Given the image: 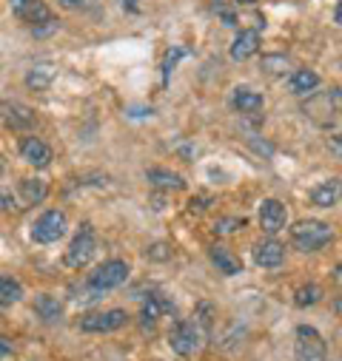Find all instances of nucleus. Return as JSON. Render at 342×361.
Masks as SVG:
<instances>
[{"instance_id":"f257e3e1","label":"nucleus","mask_w":342,"mask_h":361,"mask_svg":"<svg viewBox=\"0 0 342 361\" xmlns=\"http://www.w3.org/2000/svg\"><path fill=\"white\" fill-rule=\"evenodd\" d=\"M291 242L297 250L302 253H317L322 250L325 245L334 242V231L328 222H319V219H302L291 228Z\"/></svg>"},{"instance_id":"f03ea898","label":"nucleus","mask_w":342,"mask_h":361,"mask_svg":"<svg viewBox=\"0 0 342 361\" xmlns=\"http://www.w3.org/2000/svg\"><path fill=\"white\" fill-rule=\"evenodd\" d=\"M206 336H208V333H206L194 319H183V322H177L175 327H171L168 344H171V350H175L177 355H194V353L203 347Z\"/></svg>"},{"instance_id":"7ed1b4c3","label":"nucleus","mask_w":342,"mask_h":361,"mask_svg":"<svg viewBox=\"0 0 342 361\" xmlns=\"http://www.w3.org/2000/svg\"><path fill=\"white\" fill-rule=\"evenodd\" d=\"M95 250H98V236H95V228H92L89 222H83V225H80V231L74 233V239H71L69 250L63 253V262H66L71 270H80V267H86V264L92 262Z\"/></svg>"},{"instance_id":"20e7f679","label":"nucleus","mask_w":342,"mask_h":361,"mask_svg":"<svg viewBox=\"0 0 342 361\" xmlns=\"http://www.w3.org/2000/svg\"><path fill=\"white\" fill-rule=\"evenodd\" d=\"M294 355H297V361H328L325 338L314 327L300 324L294 333Z\"/></svg>"},{"instance_id":"39448f33","label":"nucleus","mask_w":342,"mask_h":361,"mask_svg":"<svg viewBox=\"0 0 342 361\" xmlns=\"http://www.w3.org/2000/svg\"><path fill=\"white\" fill-rule=\"evenodd\" d=\"M129 274H131V267H129L123 259H109V262H103V264L95 270V274L89 276V288H95L98 293L114 290V288L126 285Z\"/></svg>"},{"instance_id":"423d86ee","label":"nucleus","mask_w":342,"mask_h":361,"mask_svg":"<svg viewBox=\"0 0 342 361\" xmlns=\"http://www.w3.org/2000/svg\"><path fill=\"white\" fill-rule=\"evenodd\" d=\"M66 228H69V219H66L63 211H46V214L32 225V239H35L37 245H52V242L63 239Z\"/></svg>"},{"instance_id":"0eeeda50","label":"nucleus","mask_w":342,"mask_h":361,"mask_svg":"<svg viewBox=\"0 0 342 361\" xmlns=\"http://www.w3.org/2000/svg\"><path fill=\"white\" fill-rule=\"evenodd\" d=\"M129 322L126 310H106V313H89L80 319L83 333H114Z\"/></svg>"},{"instance_id":"6e6552de","label":"nucleus","mask_w":342,"mask_h":361,"mask_svg":"<svg viewBox=\"0 0 342 361\" xmlns=\"http://www.w3.org/2000/svg\"><path fill=\"white\" fill-rule=\"evenodd\" d=\"M9 6H12V15H15L20 23L32 26V29L54 18L43 0H9Z\"/></svg>"},{"instance_id":"1a4fd4ad","label":"nucleus","mask_w":342,"mask_h":361,"mask_svg":"<svg viewBox=\"0 0 342 361\" xmlns=\"http://www.w3.org/2000/svg\"><path fill=\"white\" fill-rule=\"evenodd\" d=\"M285 225H288V208L280 200H266L260 205V228L274 236V233L285 231Z\"/></svg>"},{"instance_id":"9d476101","label":"nucleus","mask_w":342,"mask_h":361,"mask_svg":"<svg viewBox=\"0 0 342 361\" xmlns=\"http://www.w3.org/2000/svg\"><path fill=\"white\" fill-rule=\"evenodd\" d=\"M231 103H234V109H237L240 114H245V117H256V114H260V111L266 109L263 94H256L254 88H248V85L234 88V97H231Z\"/></svg>"},{"instance_id":"9b49d317","label":"nucleus","mask_w":342,"mask_h":361,"mask_svg":"<svg viewBox=\"0 0 342 361\" xmlns=\"http://www.w3.org/2000/svg\"><path fill=\"white\" fill-rule=\"evenodd\" d=\"M254 262L260 264V267L274 270V267H280L285 262V247L277 239H266V242H260V245L254 247Z\"/></svg>"},{"instance_id":"f8f14e48","label":"nucleus","mask_w":342,"mask_h":361,"mask_svg":"<svg viewBox=\"0 0 342 361\" xmlns=\"http://www.w3.org/2000/svg\"><path fill=\"white\" fill-rule=\"evenodd\" d=\"M0 120H4L9 128L20 131V128L35 126V111L29 106H20V103H4L0 106Z\"/></svg>"},{"instance_id":"ddd939ff","label":"nucleus","mask_w":342,"mask_h":361,"mask_svg":"<svg viewBox=\"0 0 342 361\" xmlns=\"http://www.w3.org/2000/svg\"><path fill=\"white\" fill-rule=\"evenodd\" d=\"M20 157H23L29 165H35V168H46V165L52 162V148H49L43 140H37V137H26V140L20 142Z\"/></svg>"},{"instance_id":"4468645a","label":"nucleus","mask_w":342,"mask_h":361,"mask_svg":"<svg viewBox=\"0 0 342 361\" xmlns=\"http://www.w3.org/2000/svg\"><path fill=\"white\" fill-rule=\"evenodd\" d=\"M256 51H260V32H256V29H242L234 37V43H231V57L240 60V63L254 57Z\"/></svg>"},{"instance_id":"2eb2a0df","label":"nucleus","mask_w":342,"mask_h":361,"mask_svg":"<svg viewBox=\"0 0 342 361\" xmlns=\"http://www.w3.org/2000/svg\"><path fill=\"white\" fill-rule=\"evenodd\" d=\"M317 85H319V74H317V71H311V68H297V71L288 77V92H291V94H297V97L311 94Z\"/></svg>"},{"instance_id":"dca6fc26","label":"nucleus","mask_w":342,"mask_h":361,"mask_svg":"<svg viewBox=\"0 0 342 361\" xmlns=\"http://www.w3.org/2000/svg\"><path fill=\"white\" fill-rule=\"evenodd\" d=\"M146 179L154 188H163V191H183L186 188V179L175 171H165V168H151L146 173Z\"/></svg>"},{"instance_id":"f3484780","label":"nucleus","mask_w":342,"mask_h":361,"mask_svg":"<svg viewBox=\"0 0 342 361\" xmlns=\"http://www.w3.org/2000/svg\"><path fill=\"white\" fill-rule=\"evenodd\" d=\"M311 202L317 208H334L339 202V179H325L311 191Z\"/></svg>"},{"instance_id":"a211bd4d","label":"nucleus","mask_w":342,"mask_h":361,"mask_svg":"<svg viewBox=\"0 0 342 361\" xmlns=\"http://www.w3.org/2000/svg\"><path fill=\"white\" fill-rule=\"evenodd\" d=\"M211 262L220 267V274H225V276L242 274V262H240L228 247H223V245H214V247H211Z\"/></svg>"},{"instance_id":"6ab92c4d","label":"nucleus","mask_w":342,"mask_h":361,"mask_svg":"<svg viewBox=\"0 0 342 361\" xmlns=\"http://www.w3.org/2000/svg\"><path fill=\"white\" fill-rule=\"evenodd\" d=\"M54 77H57V68H54L52 63H37V66H32V71L26 74V85L35 88V92H46Z\"/></svg>"},{"instance_id":"aec40b11","label":"nucleus","mask_w":342,"mask_h":361,"mask_svg":"<svg viewBox=\"0 0 342 361\" xmlns=\"http://www.w3.org/2000/svg\"><path fill=\"white\" fill-rule=\"evenodd\" d=\"M35 313H37L43 322L54 324V322H60V319H63V305H60V299H57V296L40 293V296L35 299Z\"/></svg>"},{"instance_id":"412c9836","label":"nucleus","mask_w":342,"mask_h":361,"mask_svg":"<svg viewBox=\"0 0 342 361\" xmlns=\"http://www.w3.org/2000/svg\"><path fill=\"white\" fill-rule=\"evenodd\" d=\"M20 200L26 202V205H37V202H43L46 200V194H49V185L43 183V179H20Z\"/></svg>"},{"instance_id":"4be33fe9","label":"nucleus","mask_w":342,"mask_h":361,"mask_svg":"<svg viewBox=\"0 0 342 361\" xmlns=\"http://www.w3.org/2000/svg\"><path fill=\"white\" fill-rule=\"evenodd\" d=\"M168 310H175V302L171 299H165L163 293H148V299H146V305H143V319L146 322H157L163 313H168Z\"/></svg>"},{"instance_id":"5701e85b","label":"nucleus","mask_w":342,"mask_h":361,"mask_svg":"<svg viewBox=\"0 0 342 361\" xmlns=\"http://www.w3.org/2000/svg\"><path fill=\"white\" fill-rule=\"evenodd\" d=\"M23 299V285L12 276H0V307H9Z\"/></svg>"},{"instance_id":"b1692460","label":"nucleus","mask_w":342,"mask_h":361,"mask_svg":"<svg viewBox=\"0 0 342 361\" xmlns=\"http://www.w3.org/2000/svg\"><path fill=\"white\" fill-rule=\"evenodd\" d=\"M322 299V288L319 285H302L300 290H297V296H294V305L297 307H311V305H317Z\"/></svg>"},{"instance_id":"393cba45","label":"nucleus","mask_w":342,"mask_h":361,"mask_svg":"<svg viewBox=\"0 0 342 361\" xmlns=\"http://www.w3.org/2000/svg\"><path fill=\"white\" fill-rule=\"evenodd\" d=\"M189 54V49H183V46H171V51L165 54V60H163V82H168V74H171V68L177 66V60L180 57H186Z\"/></svg>"},{"instance_id":"a878e982","label":"nucleus","mask_w":342,"mask_h":361,"mask_svg":"<svg viewBox=\"0 0 342 361\" xmlns=\"http://www.w3.org/2000/svg\"><path fill=\"white\" fill-rule=\"evenodd\" d=\"M245 225V219L242 216H225V219H220L217 225H214V233H220V236H225V233H234L237 228H242Z\"/></svg>"},{"instance_id":"bb28decb","label":"nucleus","mask_w":342,"mask_h":361,"mask_svg":"<svg viewBox=\"0 0 342 361\" xmlns=\"http://www.w3.org/2000/svg\"><path fill=\"white\" fill-rule=\"evenodd\" d=\"M9 208H15V197H12V191L0 188V211H9Z\"/></svg>"},{"instance_id":"cd10ccee","label":"nucleus","mask_w":342,"mask_h":361,"mask_svg":"<svg viewBox=\"0 0 342 361\" xmlns=\"http://www.w3.org/2000/svg\"><path fill=\"white\" fill-rule=\"evenodd\" d=\"M214 9H217V12H220V18L225 20V26H234V23H237V20H234V15H231L225 6H214Z\"/></svg>"},{"instance_id":"c85d7f7f","label":"nucleus","mask_w":342,"mask_h":361,"mask_svg":"<svg viewBox=\"0 0 342 361\" xmlns=\"http://www.w3.org/2000/svg\"><path fill=\"white\" fill-rule=\"evenodd\" d=\"M86 4V0H60V6H66V9H80Z\"/></svg>"},{"instance_id":"c756f323","label":"nucleus","mask_w":342,"mask_h":361,"mask_svg":"<svg viewBox=\"0 0 342 361\" xmlns=\"http://www.w3.org/2000/svg\"><path fill=\"white\" fill-rule=\"evenodd\" d=\"M12 350H15V347H12V344H9V341H6L4 336H0V355H9Z\"/></svg>"},{"instance_id":"7c9ffc66","label":"nucleus","mask_w":342,"mask_h":361,"mask_svg":"<svg viewBox=\"0 0 342 361\" xmlns=\"http://www.w3.org/2000/svg\"><path fill=\"white\" fill-rule=\"evenodd\" d=\"M234 4H245V6H251V4H256V0H234Z\"/></svg>"},{"instance_id":"2f4dec72","label":"nucleus","mask_w":342,"mask_h":361,"mask_svg":"<svg viewBox=\"0 0 342 361\" xmlns=\"http://www.w3.org/2000/svg\"><path fill=\"white\" fill-rule=\"evenodd\" d=\"M4 168H6V165H4V154H0V171H4Z\"/></svg>"}]
</instances>
